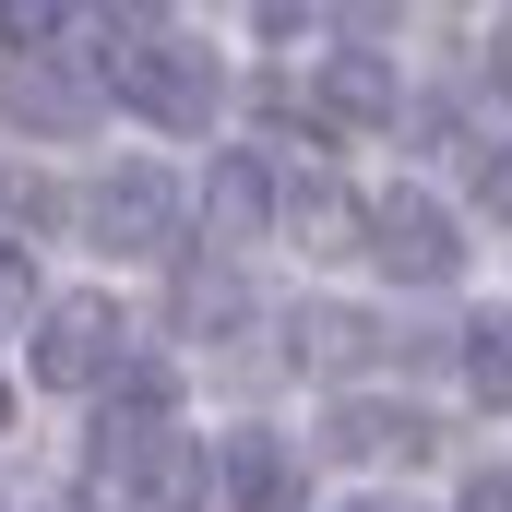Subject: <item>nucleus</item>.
Wrapping results in <instances>:
<instances>
[{"instance_id": "39448f33", "label": "nucleus", "mask_w": 512, "mask_h": 512, "mask_svg": "<svg viewBox=\"0 0 512 512\" xmlns=\"http://www.w3.org/2000/svg\"><path fill=\"white\" fill-rule=\"evenodd\" d=\"M96 96H108V84H96V72H72V60H48V48L0 72V108L36 131V143H72V131L96 120Z\"/></svg>"}, {"instance_id": "a211bd4d", "label": "nucleus", "mask_w": 512, "mask_h": 512, "mask_svg": "<svg viewBox=\"0 0 512 512\" xmlns=\"http://www.w3.org/2000/svg\"><path fill=\"white\" fill-rule=\"evenodd\" d=\"M0 417H12V393H0Z\"/></svg>"}, {"instance_id": "9b49d317", "label": "nucleus", "mask_w": 512, "mask_h": 512, "mask_svg": "<svg viewBox=\"0 0 512 512\" xmlns=\"http://www.w3.org/2000/svg\"><path fill=\"white\" fill-rule=\"evenodd\" d=\"M465 382H477V405H512V310L465 322Z\"/></svg>"}, {"instance_id": "423d86ee", "label": "nucleus", "mask_w": 512, "mask_h": 512, "mask_svg": "<svg viewBox=\"0 0 512 512\" xmlns=\"http://www.w3.org/2000/svg\"><path fill=\"white\" fill-rule=\"evenodd\" d=\"M274 215H286L298 251H346V239L370 227V215L346 203V179H322V167H286V179H274ZM358 251H370V239H358Z\"/></svg>"}, {"instance_id": "ddd939ff", "label": "nucleus", "mask_w": 512, "mask_h": 512, "mask_svg": "<svg viewBox=\"0 0 512 512\" xmlns=\"http://www.w3.org/2000/svg\"><path fill=\"white\" fill-rule=\"evenodd\" d=\"M239 310H251L239 274H179V322H191V334H215V322H239Z\"/></svg>"}, {"instance_id": "1a4fd4ad", "label": "nucleus", "mask_w": 512, "mask_h": 512, "mask_svg": "<svg viewBox=\"0 0 512 512\" xmlns=\"http://www.w3.org/2000/svg\"><path fill=\"white\" fill-rule=\"evenodd\" d=\"M131 512H203V441H155L143 465L120 477Z\"/></svg>"}, {"instance_id": "6ab92c4d", "label": "nucleus", "mask_w": 512, "mask_h": 512, "mask_svg": "<svg viewBox=\"0 0 512 512\" xmlns=\"http://www.w3.org/2000/svg\"><path fill=\"white\" fill-rule=\"evenodd\" d=\"M358 512H382V501H358Z\"/></svg>"}, {"instance_id": "f3484780", "label": "nucleus", "mask_w": 512, "mask_h": 512, "mask_svg": "<svg viewBox=\"0 0 512 512\" xmlns=\"http://www.w3.org/2000/svg\"><path fill=\"white\" fill-rule=\"evenodd\" d=\"M12 310H24V262L0 251V322H12Z\"/></svg>"}, {"instance_id": "f8f14e48", "label": "nucleus", "mask_w": 512, "mask_h": 512, "mask_svg": "<svg viewBox=\"0 0 512 512\" xmlns=\"http://www.w3.org/2000/svg\"><path fill=\"white\" fill-rule=\"evenodd\" d=\"M203 215H215L227 239H251V215H262V167H251V155H227V167H215V191H203Z\"/></svg>"}, {"instance_id": "9d476101", "label": "nucleus", "mask_w": 512, "mask_h": 512, "mask_svg": "<svg viewBox=\"0 0 512 512\" xmlns=\"http://www.w3.org/2000/svg\"><path fill=\"white\" fill-rule=\"evenodd\" d=\"M429 441V417H405V405H334V453H417Z\"/></svg>"}, {"instance_id": "f257e3e1", "label": "nucleus", "mask_w": 512, "mask_h": 512, "mask_svg": "<svg viewBox=\"0 0 512 512\" xmlns=\"http://www.w3.org/2000/svg\"><path fill=\"white\" fill-rule=\"evenodd\" d=\"M96 84H108L120 108H143L155 131H203V120H215V60H203L191 36L143 24V12L96 24Z\"/></svg>"}, {"instance_id": "6e6552de", "label": "nucleus", "mask_w": 512, "mask_h": 512, "mask_svg": "<svg viewBox=\"0 0 512 512\" xmlns=\"http://www.w3.org/2000/svg\"><path fill=\"white\" fill-rule=\"evenodd\" d=\"M215 477H227V501H239V512H286V501H298V465H286L274 429H239V441L215 453Z\"/></svg>"}, {"instance_id": "0eeeda50", "label": "nucleus", "mask_w": 512, "mask_h": 512, "mask_svg": "<svg viewBox=\"0 0 512 512\" xmlns=\"http://www.w3.org/2000/svg\"><path fill=\"white\" fill-rule=\"evenodd\" d=\"M322 108H334V120H358V131H393L405 84H393L382 48H334V60H322Z\"/></svg>"}, {"instance_id": "2eb2a0df", "label": "nucleus", "mask_w": 512, "mask_h": 512, "mask_svg": "<svg viewBox=\"0 0 512 512\" xmlns=\"http://www.w3.org/2000/svg\"><path fill=\"white\" fill-rule=\"evenodd\" d=\"M36 36H60V12H48V0H12V12H0V48L36 60Z\"/></svg>"}, {"instance_id": "f03ea898", "label": "nucleus", "mask_w": 512, "mask_h": 512, "mask_svg": "<svg viewBox=\"0 0 512 512\" xmlns=\"http://www.w3.org/2000/svg\"><path fill=\"white\" fill-rule=\"evenodd\" d=\"M120 358H131V322L108 298H60V310L36 322V382H60V393L120 382Z\"/></svg>"}, {"instance_id": "7ed1b4c3", "label": "nucleus", "mask_w": 512, "mask_h": 512, "mask_svg": "<svg viewBox=\"0 0 512 512\" xmlns=\"http://www.w3.org/2000/svg\"><path fill=\"white\" fill-rule=\"evenodd\" d=\"M370 262H382L393 286H441V274L465 262V239H453V215H441L429 191H382V203H370Z\"/></svg>"}, {"instance_id": "20e7f679", "label": "nucleus", "mask_w": 512, "mask_h": 512, "mask_svg": "<svg viewBox=\"0 0 512 512\" xmlns=\"http://www.w3.org/2000/svg\"><path fill=\"white\" fill-rule=\"evenodd\" d=\"M84 227H96V251H167L179 179H167V167H108V179L84 191Z\"/></svg>"}, {"instance_id": "4468645a", "label": "nucleus", "mask_w": 512, "mask_h": 512, "mask_svg": "<svg viewBox=\"0 0 512 512\" xmlns=\"http://www.w3.org/2000/svg\"><path fill=\"white\" fill-rule=\"evenodd\" d=\"M477 203L512 227V131H501V143H477Z\"/></svg>"}, {"instance_id": "dca6fc26", "label": "nucleus", "mask_w": 512, "mask_h": 512, "mask_svg": "<svg viewBox=\"0 0 512 512\" xmlns=\"http://www.w3.org/2000/svg\"><path fill=\"white\" fill-rule=\"evenodd\" d=\"M465 512H512V465H489V477H465Z\"/></svg>"}]
</instances>
